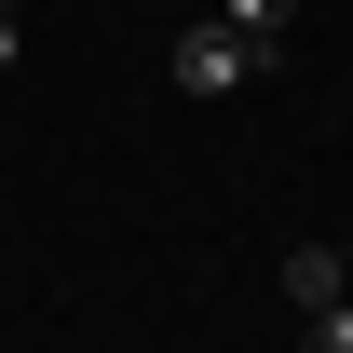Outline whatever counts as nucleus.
I'll return each instance as SVG.
<instances>
[{
  "label": "nucleus",
  "instance_id": "39448f33",
  "mask_svg": "<svg viewBox=\"0 0 353 353\" xmlns=\"http://www.w3.org/2000/svg\"><path fill=\"white\" fill-rule=\"evenodd\" d=\"M14 14H28V0H0V68H14Z\"/></svg>",
  "mask_w": 353,
  "mask_h": 353
},
{
  "label": "nucleus",
  "instance_id": "423d86ee",
  "mask_svg": "<svg viewBox=\"0 0 353 353\" xmlns=\"http://www.w3.org/2000/svg\"><path fill=\"white\" fill-rule=\"evenodd\" d=\"M340 312H353V272H340Z\"/></svg>",
  "mask_w": 353,
  "mask_h": 353
},
{
  "label": "nucleus",
  "instance_id": "f03ea898",
  "mask_svg": "<svg viewBox=\"0 0 353 353\" xmlns=\"http://www.w3.org/2000/svg\"><path fill=\"white\" fill-rule=\"evenodd\" d=\"M340 245H285V312H340Z\"/></svg>",
  "mask_w": 353,
  "mask_h": 353
},
{
  "label": "nucleus",
  "instance_id": "20e7f679",
  "mask_svg": "<svg viewBox=\"0 0 353 353\" xmlns=\"http://www.w3.org/2000/svg\"><path fill=\"white\" fill-rule=\"evenodd\" d=\"M299 353H353V312H299Z\"/></svg>",
  "mask_w": 353,
  "mask_h": 353
},
{
  "label": "nucleus",
  "instance_id": "f257e3e1",
  "mask_svg": "<svg viewBox=\"0 0 353 353\" xmlns=\"http://www.w3.org/2000/svg\"><path fill=\"white\" fill-rule=\"evenodd\" d=\"M259 68H272V54L245 41V28H190V41H176V95H245Z\"/></svg>",
  "mask_w": 353,
  "mask_h": 353
},
{
  "label": "nucleus",
  "instance_id": "7ed1b4c3",
  "mask_svg": "<svg viewBox=\"0 0 353 353\" xmlns=\"http://www.w3.org/2000/svg\"><path fill=\"white\" fill-rule=\"evenodd\" d=\"M285 14H299V0H231L218 28H245V41H259V54H272V41H285Z\"/></svg>",
  "mask_w": 353,
  "mask_h": 353
}]
</instances>
